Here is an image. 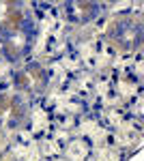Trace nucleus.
Returning <instances> with one entry per match:
<instances>
[{
  "instance_id": "nucleus-1",
  "label": "nucleus",
  "mask_w": 144,
  "mask_h": 161,
  "mask_svg": "<svg viewBox=\"0 0 144 161\" xmlns=\"http://www.w3.org/2000/svg\"><path fill=\"white\" fill-rule=\"evenodd\" d=\"M9 22H11L13 26H17V24L22 22V13H20V11H15L13 7H9Z\"/></svg>"
}]
</instances>
